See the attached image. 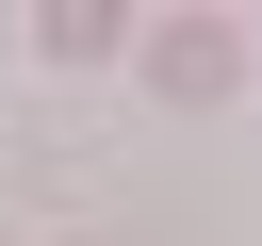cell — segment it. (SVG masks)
<instances>
[{
    "mask_svg": "<svg viewBox=\"0 0 262 246\" xmlns=\"http://www.w3.org/2000/svg\"><path fill=\"white\" fill-rule=\"evenodd\" d=\"M164 82H180V98H213V82H229V33H213V16H180V33H164Z\"/></svg>",
    "mask_w": 262,
    "mask_h": 246,
    "instance_id": "6da1fadb",
    "label": "cell"
}]
</instances>
